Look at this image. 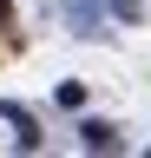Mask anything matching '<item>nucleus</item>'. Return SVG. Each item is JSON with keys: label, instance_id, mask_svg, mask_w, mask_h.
Returning a JSON list of instances; mask_svg holds the SVG:
<instances>
[{"label": "nucleus", "instance_id": "f257e3e1", "mask_svg": "<svg viewBox=\"0 0 151 158\" xmlns=\"http://www.w3.org/2000/svg\"><path fill=\"white\" fill-rule=\"evenodd\" d=\"M0 118L20 132V152H40V125H33V112H26V106H13V99H7V106H0Z\"/></svg>", "mask_w": 151, "mask_h": 158}, {"label": "nucleus", "instance_id": "f03ea898", "mask_svg": "<svg viewBox=\"0 0 151 158\" xmlns=\"http://www.w3.org/2000/svg\"><path fill=\"white\" fill-rule=\"evenodd\" d=\"M79 145L85 152H118V132H112L105 118H85V125H79Z\"/></svg>", "mask_w": 151, "mask_h": 158}, {"label": "nucleus", "instance_id": "7ed1b4c3", "mask_svg": "<svg viewBox=\"0 0 151 158\" xmlns=\"http://www.w3.org/2000/svg\"><path fill=\"white\" fill-rule=\"evenodd\" d=\"M112 20H125V27H145V0H105Z\"/></svg>", "mask_w": 151, "mask_h": 158}, {"label": "nucleus", "instance_id": "20e7f679", "mask_svg": "<svg viewBox=\"0 0 151 158\" xmlns=\"http://www.w3.org/2000/svg\"><path fill=\"white\" fill-rule=\"evenodd\" d=\"M59 106H72V112L85 106V86H79V79H66V86H59Z\"/></svg>", "mask_w": 151, "mask_h": 158}, {"label": "nucleus", "instance_id": "39448f33", "mask_svg": "<svg viewBox=\"0 0 151 158\" xmlns=\"http://www.w3.org/2000/svg\"><path fill=\"white\" fill-rule=\"evenodd\" d=\"M7 20H13V0H0V27H7Z\"/></svg>", "mask_w": 151, "mask_h": 158}]
</instances>
